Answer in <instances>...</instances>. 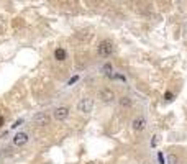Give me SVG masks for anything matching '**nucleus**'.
I'll list each match as a JSON object with an SVG mask.
<instances>
[{
  "instance_id": "7ed1b4c3",
  "label": "nucleus",
  "mask_w": 187,
  "mask_h": 164,
  "mask_svg": "<svg viewBox=\"0 0 187 164\" xmlns=\"http://www.w3.org/2000/svg\"><path fill=\"white\" fill-rule=\"evenodd\" d=\"M53 117L56 122H64L69 117V108L67 107H56L53 112Z\"/></svg>"
},
{
  "instance_id": "9d476101",
  "label": "nucleus",
  "mask_w": 187,
  "mask_h": 164,
  "mask_svg": "<svg viewBox=\"0 0 187 164\" xmlns=\"http://www.w3.org/2000/svg\"><path fill=\"white\" fill-rule=\"evenodd\" d=\"M104 72L105 74H107V76H108V77H112V76H113V71H112V66H110V64H105L104 66Z\"/></svg>"
},
{
  "instance_id": "f257e3e1",
  "label": "nucleus",
  "mask_w": 187,
  "mask_h": 164,
  "mask_svg": "<svg viewBox=\"0 0 187 164\" xmlns=\"http://www.w3.org/2000/svg\"><path fill=\"white\" fill-rule=\"evenodd\" d=\"M113 53V43L110 40H102L97 46V54L100 57H110Z\"/></svg>"
},
{
  "instance_id": "423d86ee",
  "label": "nucleus",
  "mask_w": 187,
  "mask_h": 164,
  "mask_svg": "<svg viewBox=\"0 0 187 164\" xmlns=\"http://www.w3.org/2000/svg\"><path fill=\"white\" fill-rule=\"evenodd\" d=\"M28 139H30L28 133L20 131V133H17V135L13 136V144H15V146H18V148H21V146H25V144L28 143Z\"/></svg>"
},
{
  "instance_id": "39448f33",
  "label": "nucleus",
  "mask_w": 187,
  "mask_h": 164,
  "mask_svg": "<svg viewBox=\"0 0 187 164\" xmlns=\"http://www.w3.org/2000/svg\"><path fill=\"white\" fill-rule=\"evenodd\" d=\"M33 122L38 127H46V125H49V117H48V113H44V112H38L33 117Z\"/></svg>"
},
{
  "instance_id": "6e6552de",
  "label": "nucleus",
  "mask_w": 187,
  "mask_h": 164,
  "mask_svg": "<svg viewBox=\"0 0 187 164\" xmlns=\"http://www.w3.org/2000/svg\"><path fill=\"white\" fill-rule=\"evenodd\" d=\"M66 57H67V53H66V49H62V48H58L56 51H54V59L56 61H66Z\"/></svg>"
},
{
  "instance_id": "ddd939ff",
  "label": "nucleus",
  "mask_w": 187,
  "mask_h": 164,
  "mask_svg": "<svg viewBox=\"0 0 187 164\" xmlns=\"http://www.w3.org/2000/svg\"><path fill=\"white\" fill-rule=\"evenodd\" d=\"M21 123H23V120H17V122H15V125H12L13 128H17V127H20Z\"/></svg>"
},
{
  "instance_id": "2eb2a0df",
  "label": "nucleus",
  "mask_w": 187,
  "mask_h": 164,
  "mask_svg": "<svg viewBox=\"0 0 187 164\" xmlns=\"http://www.w3.org/2000/svg\"><path fill=\"white\" fill-rule=\"evenodd\" d=\"M77 79H79V76H74V77H72L71 81H69V86H71V84H74V82L77 81Z\"/></svg>"
},
{
  "instance_id": "4468645a",
  "label": "nucleus",
  "mask_w": 187,
  "mask_h": 164,
  "mask_svg": "<svg viewBox=\"0 0 187 164\" xmlns=\"http://www.w3.org/2000/svg\"><path fill=\"white\" fill-rule=\"evenodd\" d=\"M158 138H159V136H154V139H151V146H156V143H158Z\"/></svg>"
},
{
  "instance_id": "9b49d317",
  "label": "nucleus",
  "mask_w": 187,
  "mask_h": 164,
  "mask_svg": "<svg viewBox=\"0 0 187 164\" xmlns=\"http://www.w3.org/2000/svg\"><path fill=\"white\" fill-rule=\"evenodd\" d=\"M158 161H159V164H166V161H164V154H162V153H158Z\"/></svg>"
},
{
  "instance_id": "20e7f679",
  "label": "nucleus",
  "mask_w": 187,
  "mask_h": 164,
  "mask_svg": "<svg viewBox=\"0 0 187 164\" xmlns=\"http://www.w3.org/2000/svg\"><path fill=\"white\" fill-rule=\"evenodd\" d=\"M99 98L102 100V102L108 103V102H113V100L116 98V95H115V92H113L112 89H102L99 92Z\"/></svg>"
},
{
  "instance_id": "0eeeda50",
  "label": "nucleus",
  "mask_w": 187,
  "mask_h": 164,
  "mask_svg": "<svg viewBox=\"0 0 187 164\" xmlns=\"http://www.w3.org/2000/svg\"><path fill=\"white\" fill-rule=\"evenodd\" d=\"M131 128L135 131H143L146 128V118L145 117H136V118L131 122Z\"/></svg>"
},
{
  "instance_id": "f8f14e48",
  "label": "nucleus",
  "mask_w": 187,
  "mask_h": 164,
  "mask_svg": "<svg viewBox=\"0 0 187 164\" xmlns=\"http://www.w3.org/2000/svg\"><path fill=\"white\" fill-rule=\"evenodd\" d=\"M164 98H166V100H172V94H171V92H166V94H164Z\"/></svg>"
},
{
  "instance_id": "f03ea898",
  "label": "nucleus",
  "mask_w": 187,
  "mask_h": 164,
  "mask_svg": "<svg viewBox=\"0 0 187 164\" xmlns=\"http://www.w3.org/2000/svg\"><path fill=\"white\" fill-rule=\"evenodd\" d=\"M92 108H94V100H92L90 97H84V98H80L79 105H77V110H79L80 113H90Z\"/></svg>"
},
{
  "instance_id": "1a4fd4ad",
  "label": "nucleus",
  "mask_w": 187,
  "mask_h": 164,
  "mask_svg": "<svg viewBox=\"0 0 187 164\" xmlns=\"http://www.w3.org/2000/svg\"><path fill=\"white\" fill-rule=\"evenodd\" d=\"M120 105L123 107V108H126V107H131V98H130V97H121V98H120Z\"/></svg>"
}]
</instances>
